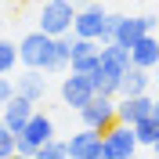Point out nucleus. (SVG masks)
<instances>
[{
    "mask_svg": "<svg viewBox=\"0 0 159 159\" xmlns=\"http://www.w3.org/2000/svg\"><path fill=\"white\" fill-rule=\"evenodd\" d=\"M101 138H105V159H130L134 152L141 148L134 127H130V123H123V119H116V123H112Z\"/></svg>",
    "mask_w": 159,
    "mask_h": 159,
    "instance_id": "20e7f679",
    "label": "nucleus"
},
{
    "mask_svg": "<svg viewBox=\"0 0 159 159\" xmlns=\"http://www.w3.org/2000/svg\"><path fill=\"white\" fill-rule=\"evenodd\" d=\"M65 145H69L72 159H105V138H101V130L83 127L80 134H72Z\"/></svg>",
    "mask_w": 159,
    "mask_h": 159,
    "instance_id": "39448f33",
    "label": "nucleus"
},
{
    "mask_svg": "<svg viewBox=\"0 0 159 159\" xmlns=\"http://www.w3.org/2000/svg\"><path fill=\"white\" fill-rule=\"evenodd\" d=\"M145 33H156V18L152 15H119L116 18V40L119 43H127V47H134Z\"/></svg>",
    "mask_w": 159,
    "mask_h": 159,
    "instance_id": "6e6552de",
    "label": "nucleus"
},
{
    "mask_svg": "<svg viewBox=\"0 0 159 159\" xmlns=\"http://www.w3.org/2000/svg\"><path fill=\"white\" fill-rule=\"evenodd\" d=\"M152 152H156V156H159V138H156V141H152Z\"/></svg>",
    "mask_w": 159,
    "mask_h": 159,
    "instance_id": "b1692460",
    "label": "nucleus"
},
{
    "mask_svg": "<svg viewBox=\"0 0 159 159\" xmlns=\"http://www.w3.org/2000/svg\"><path fill=\"white\" fill-rule=\"evenodd\" d=\"M94 98V80L83 76V72H69V76L61 80V101L69 105V109H83L87 101Z\"/></svg>",
    "mask_w": 159,
    "mask_h": 159,
    "instance_id": "423d86ee",
    "label": "nucleus"
},
{
    "mask_svg": "<svg viewBox=\"0 0 159 159\" xmlns=\"http://www.w3.org/2000/svg\"><path fill=\"white\" fill-rule=\"evenodd\" d=\"M152 83L148 69H141V65H130L127 72H123V83H119V94H145Z\"/></svg>",
    "mask_w": 159,
    "mask_h": 159,
    "instance_id": "4468645a",
    "label": "nucleus"
},
{
    "mask_svg": "<svg viewBox=\"0 0 159 159\" xmlns=\"http://www.w3.org/2000/svg\"><path fill=\"white\" fill-rule=\"evenodd\" d=\"M15 90L25 94L29 101H40L43 94H47V72L43 69H25L18 80H15Z\"/></svg>",
    "mask_w": 159,
    "mask_h": 159,
    "instance_id": "ddd939ff",
    "label": "nucleus"
},
{
    "mask_svg": "<svg viewBox=\"0 0 159 159\" xmlns=\"http://www.w3.org/2000/svg\"><path fill=\"white\" fill-rule=\"evenodd\" d=\"M15 145H18V134L0 123V159H11V156H15Z\"/></svg>",
    "mask_w": 159,
    "mask_h": 159,
    "instance_id": "6ab92c4d",
    "label": "nucleus"
},
{
    "mask_svg": "<svg viewBox=\"0 0 159 159\" xmlns=\"http://www.w3.org/2000/svg\"><path fill=\"white\" fill-rule=\"evenodd\" d=\"M156 40H159V33H156Z\"/></svg>",
    "mask_w": 159,
    "mask_h": 159,
    "instance_id": "a878e982",
    "label": "nucleus"
},
{
    "mask_svg": "<svg viewBox=\"0 0 159 159\" xmlns=\"http://www.w3.org/2000/svg\"><path fill=\"white\" fill-rule=\"evenodd\" d=\"M72 18H76L72 0H43V7H40V29L51 33V36L72 33Z\"/></svg>",
    "mask_w": 159,
    "mask_h": 159,
    "instance_id": "f03ea898",
    "label": "nucleus"
},
{
    "mask_svg": "<svg viewBox=\"0 0 159 159\" xmlns=\"http://www.w3.org/2000/svg\"><path fill=\"white\" fill-rule=\"evenodd\" d=\"M33 112H36V101H29L25 94H18V90H15V98L4 105V119H0V123H4L7 130H15V134H22Z\"/></svg>",
    "mask_w": 159,
    "mask_h": 159,
    "instance_id": "1a4fd4ad",
    "label": "nucleus"
},
{
    "mask_svg": "<svg viewBox=\"0 0 159 159\" xmlns=\"http://www.w3.org/2000/svg\"><path fill=\"white\" fill-rule=\"evenodd\" d=\"M36 159H69V145L58 141V138H51V141H43L36 148Z\"/></svg>",
    "mask_w": 159,
    "mask_h": 159,
    "instance_id": "f3484780",
    "label": "nucleus"
},
{
    "mask_svg": "<svg viewBox=\"0 0 159 159\" xmlns=\"http://www.w3.org/2000/svg\"><path fill=\"white\" fill-rule=\"evenodd\" d=\"M152 80H156V83H159V65H156V76H152Z\"/></svg>",
    "mask_w": 159,
    "mask_h": 159,
    "instance_id": "393cba45",
    "label": "nucleus"
},
{
    "mask_svg": "<svg viewBox=\"0 0 159 159\" xmlns=\"http://www.w3.org/2000/svg\"><path fill=\"white\" fill-rule=\"evenodd\" d=\"M72 4H76V7H87V4H90V0H72Z\"/></svg>",
    "mask_w": 159,
    "mask_h": 159,
    "instance_id": "5701e85b",
    "label": "nucleus"
},
{
    "mask_svg": "<svg viewBox=\"0 0 159 159\" xmlns=\"http://www.w3.org/2000/svg\"><path fill=\"white\" fill-rule=\"evenodd\" d=\"M54 138V123H51V116H43V112H33L29 123H25V130L18 134V141H25V145H33V148H40L43 141Z\"/></svg>",
    "mask_w": 159,
    "mask_h": 159,
    "instance_id": "9b49d317",
    "label": "nucleus"
},
{
    "mask_svg": "<svg viewBox=\"0 0 159 159\" xmlns=\"http://www.w3.org/2000/svg\"><path fill=\"white\" fill-rule=\"evenodd\" d=\"M11 98H15V83H11L7 76H0V109H4Z\"/></svg>",
    "mask_w": 159,
    "mask_h": 159,
    "instance_id": "412c9836",
    "label": "nucleus"
},
{
    "mask_svg": "<svg viewBox=\"0 0 159 159\" xmlns=\"http://www.w3.org/2000/svg\"><path fill=\"white\" fill-rule=\"evenodd\" d=\"M152 119H156V123H159V98L152 101Z\"/></svg>",
    "mask_w": 159,
    "mask_h": 159,
    "instance_id": "4be33fe9",
    "label": "nucleus"
},
{
    "mask_svg": "<svg viewBox=\"0 0 159 159\" xmlns=\"http://www.w3.org/2000/svg\"><path fill=\"white\" fill-rule=\"evenodd\" d=\"M116 18H119V15H105V25H101V33H98V43L116 40Z\"/></svg>",
    "mask_w": 159,
    "mask_h": 159,
    "instance_id": "aec40b11",
    "label": "nucleus"
},
{
    "mask_svg": "<svg viewBox=\"0 0 159 159\" xmlns=\"http://www.w3.org/2000/svg\"><path fill=\"white\" fill-rule=\"evenodd\" d=\"M15 65H18V47L7 43V40H0V76H7Z\"/></svg>",
    "mask_w": 159,
    "mask_h": 159,
    "instance_id": "a211bd4d",
    "label": "nucleus"
},
{
    "mask_svg": "<svg viewBox=\"0 0 159 159\" xmlns=\"http://www.w3.org/2000/svg\"><path fill=\"white\" fill-rule=\"evenodd\" d=\"M105 15H109V11L101 7L98 0H90L87 7H76V18H72V36H87V40H98L101 25H105Z\"/></svg>",
    "mask_w": 159,
    "mask_h": 159,
    "instance_id": "0eeeda50",
    "label": "nucleus"
},
{
    "mask_svg": "<svg viewBox=\"0 0 159 159\" xmlns=\"http://www.w3.org/2000/svg\"><path fill=\"white\" fill-rule=\"evenodd\" d=\"M80 119H83V127L101 130V134H105V130L119 119V116H116V98H112V94H98V90H94V98L80 109Z\"/></svg>",
    "mask_w": 159,
    "mask_h": 159,
    "instance_id": "7ed1b4c3",
    "label": "nucleus"
},
{
    "mask_svg": "<svg viewBox=\"0 0 159 159\" xmlns=\"http://www.w3.org/2000/svg\"><path fill=\"white\" fill-rule=\"evenodd\" d=\"M18 61L25 69H43V72H69V61L58 54L54 47V36L43 29L29 33V36H22L18 43Z\"/></svg>",
    "mask_w": 159,
    "mask_h": 159,
    "instance_id": "f257e3e1",
    "label": "nucleus"
},
{
    "mask_svg": "<svg viewBox=\"0 0 159 159\" xmlns=\"http://www.w3.org/2000/svg\"><path fill=\"white\" fill-rule=\"evenodd\" d=\"M130 65H141V69H148V72L159 65V40H156V33H145L130 47Z\"/></svg>",
    "mask_w": 159,
    "mask_h": 159,
    "instance_id": "f8f14e48",
    "label": "nucleus"
},
{
    "mask_svg": "<svg viewBox=\"0 0 159 159\" xmlns=\"http://www.w3.org/2000/svg\"><path fill=\"white\" fill-rule=\"evenodd\" d=\"M152 101L156 98H148V90L145 94H119L116 98V116L123 123H138V119L152 116Z\"/></svg>",
    "mask_w": 159,
    "mask_h": 159,
    "instance_id": "9d476101",
    "label": "nucleus"
},
{
    "mask_svg": "<svg viewBox=\"0 0 159 159\" xmlns=\"http://www.w3.org/2000/svg\"><path fill=\"white\" fill-rule=\"evenodd\" d=\"M98 65H101V47L90 51V54H76V58L69 61V72H83V76H90Z\"/></svg>",
    "mask_w": 159,
    "mask_h": 159,
    "instance_id": "dca6fc26",
    "label": "nucleus"
},
{
    "mask_svg": "<svg viewBox=\"0 0 159 159\" xmlns=\"http://www.w3.org/2000/svg\"><path fill=\"white\" fill-rule=\"evenodd\" d=\"M130 127H134V134H138V145H145V148H152V141L159 138V123L152 116L138 119V123H130Z\"/></svg>",
    "mask_w": 159,
    "mask_h": 159,
    "instance_id": "2eb2a0df",
    "label": "nucleus"
}]
</instances>
